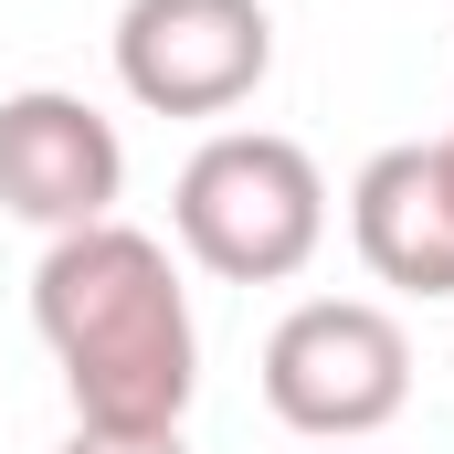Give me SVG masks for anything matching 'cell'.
<instances>
[{
  "mask_svg": "<svg viewBox=\"0 0 454 454\" xmlns=\"http://www.w3.org/2000/svg\"><path fill=\"white\" fill-rule=\"evenodd\" d=\"M32 328L64 370L74 423L96 434H180L201 391V328L169 243L137 223L53 232L32 264Z\"/></svg>",
  "mask_w": 454,
  "mask_h": 454,
  "instance_id": "cell-1",
  "label": "cell"
},
{
  "mask_svg": "<svg viewBox=\"0 0 454 454\" xmlns=\"http://www.w3.org/2000/svg\"><path fill=\"white\" fill-rule=\"evenodd\" d=\"M169 232L223 286H286L328 243V180L275 127H212L169 191Z\"/></svg>",
  "mask_w": 454,
  "mask_h": 454,
  "instance_id": "cell-2",
  "label": "cell"
},
{
  "mask_svg": "<svg viewBox=\"0 0 454 454\" xmlns=\"http://www.w3.org/2000/svg\"><path fill=\"white\" fill-rule=\"evenodd\" d=\"M412 402V339L370 296H307L264 339V412L307 444H370Z\"/></svg>",
  "mask_w": 454,
  "mask_h": 454,
  "instance_id": "cell-3",
  "label": "cell"
},
{
  "mask_svg": "<svg viewBox=\"0 0 454 454\" xmlns=\"http://www.w3.org/2000/svg\"><path fill=\"white\" fill-rule=\"evenodd\" d=\"M275 74L264 0H127L116 11V85L148 116H232Z\"/></svg>",
  "mask_w": 454,
  "mask_h": 454,
  "instance_id": "cell-4",
  "label": "cell"
},
{
  "mask_svg": "<svg viewBox=\"0 0 454 454\" xmlns=\"http://www.w3.org/2000/svg\"><path fill=\"white\" fill-rule=\"evenodd\" d=\"M116 191H127V137L116 116H96L64 85H21L0 96V212L32 232H85L116 223Z\"/></svg>",
  "mask_w": 454,
  "mask_h": 454,
  "instance_id": "cell-5",
  "label": "cell"
},
{
  "mask_svg": "<svg viewBox=\"0 0 454 454\" xmlns=\"http://www.w3.org/2000/svg\"><path fill=\"white\" fill-rule=\"evenodd\" d=\"M348 243L380 286L402 296H454V191L434 169V137L412 148H380L359 180H348Z\"/></svg>",
  "mask_w": 454,
  "mask_h": 454,
  "instance_id": "cell-6",
  "label": "cell"
},
{
  "mask_svg": "<svg viewBox=\"0 0 454 454\" xmlns=\"http://www.w3.org/2000/svg\"><path fill=\"white\" fill-rule=\"evenodd\" d=\"M64 454H191V434H96V423H74Z\"/></svg>",
  "mask_w": 454,
  "mask_h": 454,
  "instance_id": "cell-7",
  "label": "cell"
},
{
  "mask_svg": "<svg viewBox=\"0 0 454 454\" xmlns=\"http://www.w3.org/2000/svg\"><path fill=\"white\" fill-rule=\"evenodd\" d=\"M434 169H444V191H454V127H444V137H434Z\"/></svg>",
  "mask_w": 454,
  "mask_h": 454,
  "instance_id": "cell-8",
  "label": "cell"
}]
</instances>
